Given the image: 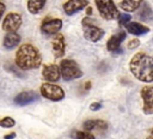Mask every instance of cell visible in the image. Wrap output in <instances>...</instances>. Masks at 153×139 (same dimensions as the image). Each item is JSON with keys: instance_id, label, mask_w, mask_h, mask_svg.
<instances>
[{"instance_id": "cell-27", "label": "cell", "mask_w": 153, "mask_h": 139, "mask_svg": "<svg viewBox=\"0 0 153 139\" xmlns=\"http://www.w3.org/2000/svg\"><path fill=\"white\" fill-rule=\"evenodd\" d=\"M5 11H6V6H5V4H4V2H1V1H0V20H1V18H2V16H4Z\"/></svg>"}, {"instance_id": "cell-9", "label": "cell", "mask_w": 153, "mask_h": 139, "mask_svg": "<svg viewBox=\"0 0 153 139\" xmlns=\"http://www.w3.org/2000/svg\"><path fill=\"white\" fill-rule=\"evenodd\" d=\"M62 28V20L60 18H44L41 24V31L45 35H55Z\"/></svg>"}, {"instance_id": "cell-13", "label": "cell", "mask_w": 153, "mask_h": 139, "mask_svg": "<svg viewBox=\"0 0 153 139\" xmlns=\"http://www.w3.org/2000/svg\"><path fill=\"white\" fill-rule=\"evenodd\" d=\"M86 6H88L87 0H68L63 4V12L67 16H72L78 11L85 8Z\"/></svg>"}, {"instance_id": "cell-24", "label": "cell", "mask_w": 153, "mask_h": 139, "mask_svg": "<svg viewBox=\"0 0 153 139\" xmlns=\"http://www.w3.org/2000/svg\"><path fill=\"white\" fill-rule=\"evenodd\" d=\"M131 19V16L129 13H120L118 17H117V20H118V24L121 26H126Z\"/></svg>"}, {"instance_id": "cell-7", "label": "cell", "mask_w": 153, "mask_h": 139, "mask_svg": "<svg viewBox=\"0 0 153 139\" xmlns=\"http://www.w3.org/2000/svg\"><path fill=\"white\" fill-rule=\"evenodd\" d=\"M22 22H23V19H22V16L19 13L10 12L5 16L2 24H1V28L6 32H17V30L22 25Z\"/></svg>"}, {"instance_id": "cell-21", "label": "cell", "mask_w": 153, "mask_h": 139, "mask_svg": "<svg viewBox=\"0 0 153 139\" xmlns=\"http://www.w3.org/2000/svg\"><path fill=\"white\" fill-rule=\"evenodd\" d=\"M5 67L7 68V71L8 72H11V73H13L16 77H19V78H23L24 77V73L22 72L23 70H20L14 62H7L6 65H5Z\"/></svg>"}, {"instance_id": "cell-17", "label": "cell", "mask_w": 153, "mask_h": 139, "mask_svg": "<svg viewBox=\"0 0 153 139\" xmlns=\"http://www.w3.org/2000/svg\"><path fill=\"white\" fill-rule=\"evenodd\" d=\"M109 123L104 120H86L82 123L84 131H93V129H108Z\"/></svg>"}, {"instance_id": "cell-14", "label": "cell", "mask_w": 153, "mask_h": 139, "mask_svg": "<svg viewBox=\"0 0 153 139\" xmlns=\"http://www.w3.org/2000/svg\"><path fill=\"white\" fill-rule=\"evenodd\" d=\"M37 98H38V95L35 91L27 90V91H22L20 93H18L14 97L13 102H14V104H17L19 107H24V105H27V104L35 102Z\"/></svg>"}, {"instance_id": "cell-25", "label": "cell", "mask_w": 153, "mask_h": 139, "mask_svg": "<svg viewBox=\"0 0 153 139\" xmlns=\"http://www.w3.org/2000/svg\"><path fill=\"white\" fill-rule=\"evenodd\" d=\"M139 46H140V41H139L137 38H133V40H130L129 43H128V48H129V49H135V48L139 47Z\"/></svg>"}, {"instance_id": "cell-3", "label": "cell", "mask_w": 153, "mask_h": 139, "mask_svg": "<svg viewBox=\"0 0 153 139\" xmlns=\"http://www.w3.org/2000/svg\"><path fill=\"white\" fill-rule=\"evenodd\" d=\"M60 73L63 80H73V79H78L82 77V71L80 68V66L78 65L76 61L72 60V59H63L61 60L60 65Z\"/></svg>"}, {"instance_id": "cell-5", "label": "cell", "mask_w": 153, "mask_h": 139, "mask_svg": "<svg viewBox=\"0 0 153 139\" xmlns=\"http://www.w3.org/2000/svg\"><path fill=\"white\" fill-rule=\"evenodd\" d=\"M100 17L105 20H114L118 17L120 12L112 0H94Z\"/></svg>"}, {"instance_id": "cell-30", "label": "cell", "mask_w": 153, "mask_h": 139, "mask_svg": "<svg viewBox=\"0 0 153 139\" xmlns=\"http://www.w3.org/2000/svg\"><path fill=\"white\" fill-rule=\"evenodd\" d=\"M146 139H153V127L148 131V133H147V137H146Z\"/></svg>"}, {"instance_id": "cell-15", "label": "cell", "mask_w": 153, "mask_h": 139, "mask_svg": "<svg viewBox=\"0 0 153 139\" xmlns=\"http://www.w3.org/2000/svg\"><path fill=\"white\" fill-rule=\"evenodd\" d=\"M126 29L129 34H131L134 36H141V35H145L149 31L148 26H146L141 23H137V22H129L126 25Z\"/></svg>"}, {"instance_id": "cell-2", "label": "cell", "mask_w": 153, "mask_h": 139, "mask_svg": "<svg viewBox=\"0 0 153 139\" xmlns=\"http://www.w3.org/2000/svg\"><path fill=\"white\" fill-rule=\"evenodd\" d=\"M14 64L23 71L35 70L42 65V55L37 47L31 43H24L16 52Z\"/></svg>"}, {"instance_id": "cell-1", "label": "cell", "mask_w": 153, "mask_h": 139, "mask_svg": "<svg viewBox=\"0 0 153 139\" xmlns=\"http://www.w3.org/2000/svg\"><path fill=\"white\" fill-rule=\"evenodd\" d=\"M129 71L131 74L142 83L153 81V56L139 52L133 55L129 61Z\"/></svg>"}, {"instance_id": "cell-26", "label": "cell", "mask_w": 153, "mask_h": 139, "mask_svg": "<svg viewBox=\"0 0 153 139\" xmlns=\"http://www.w3.org/2000/svg\"><path fill=\"white\" fill-rule=\"evenodd\" d=\"M100 108H102V103H100V102H93V103L90 104V109L93 110V111H97V110H99Z\"/></svg>"}, {"instance_id": "cell-22", "label": "cell", "mask_w": 153, "mask_h": 139, "mask_svg": "<svg viewBox=\"0 0 153 139\" xmlns=\"http://www.w3.org/2000/svg\"><path fill=\"white\" fill-rule=\"evenodd\" d=\"M72 137L73 139H96L94 135L88 131H74Z\"/></svg>"}, {"instance_id": "cell-19", "label": "cell", "mask_w": 153, "mask_h": 139, "mask_svg": "<svg viewBox=\"0 0 153 139\" xmlns=\"http://www.w3.org/2000/svg\"><path fill=\"white\" fill-rule=\"evenodd\" d=\"M45 2L47 0H27L26 2L27 11L31 14H37L43 10V7L45 6Z\"/></svg>"}, {"instance_id": "cell-23", "label": "cell", "mask_w": 153, "mask_h": 139, "mask_svg": "<svg viewBox=\"0 0 153 139\" xmlns=\"http://www.w3.org/2000/svg\"><path fill=\"white\" fill-rule=\"evenodd\" d=\"M16 126V120L11 116H4L0 119V127L2 128H12Z\"/></svg>"}, {"instance_id": "cell-6", "label": "cell", "mask_w": 153, "mask_h": 139, "mask_svg": "<svg viewBox=\"0 0 153 139\" xmlns=\"http://www.w3.org/2000/svg\"><path fill=\"white\" fill-rule=\"evenodd\" d=\"M82 30H84V37L90 42H98L104 36V30L99 26L94 25L88 17H85L81 22Z\"/></svg>"}, {"instance_id": "cell-29", "label": "cell", "mask_w": 153, "mask_h": 139, "mask_svg": "<svg viewBox=\"0 0 153 139\" xmlns=\"http://www.w3.org/2000/svg\"><path fill=\"white\" fill-rule=\"evenodd\" d=\"M16 138V133L12 132V133H8L6 135H4V139H14Z\"/></svg>"}, {"instance_id": "cell-18", "label": "cell", "mask_w": 153, "mask_h": 139, "mask_svg": "<svg viewBox=\"0 0 153 139\" xmlns=\"http://www.w3.org/2000/svg\"><path fill=\"white\" fill-rule=\"evenodd\" d=\"M137 16H139V19L141 22H153V10L146 2L141 4V7L137 12Z\"/></svg>"}, {"instance_id": "cell-10", "label": "cell", "mask_w": 153, "mask_h": 139, "mask_svg": "<svg viewBox=\"0 0 153 139\" xmlns=\"http://www.w3.org/2000/svg\"><path fill=\"white\" fill-rule=\"evenodd\" d=\"M126 37H127V32L126 31H120V32L112 35L106 41V49L109 52H111V53H121L122 52L121 44L126 40Z\"/></svg>"}, {"instance_id": "cell-31", "label": "cell", "mask_w": 153, "mask_h": 139, "mask_svg": "<svg viewBox=\"0 0 153 139\" xmlns=\"http://www.w3.org/2000/svg\"><path fill=\"white\" fill-rule=\"evenodd\" d=\"M86 13H87V16H91L92 14V7L86 6Z\"/></svg>"}, {"instance_id": "cell-28", "label": "cell", "mask_w": 153, "mask_h": 139, "mask_svg": "<svg viewBox=\"0 0 153 139\" xmlns=\"http://www.w3.org/2000/svg\"><path fill=\"white\" fill-rule=\"evenodd\" d=\"M92 87V83L91 81H86L85 84H84V86H82V89H84V91L85 92H87V91H90V89Z\"/></svg>"}, {"instance_id": "cell-4", "label": "cell", "mask_w": 153, "mask_h": 139, "mask_svg": "<svg viewBox=\"0 0 153 139\" xmlns=\"http://www.w3.org/2000/svg\"><path fill=\"white\" fill-rule=\"evenodd\" d=\"M39 91H41V95L48 101L59 102L65 98V90L54 83H48V81L43 83L39 87Z\"/></svg>"}, {"instance_id": "cell-11", "label": "cell", "mask_w": 153, "mask_h": 139, "mask_svg": "<svg viewBox=\"0 0 153 139\" xmlns=\"http://www.w3.org/2000/svg\"><path fill=\"white\" fill-rule=\"evenodd\" d=\"M42 77L48 83H56L61 78V73H60L59 66L55 65V64L44 65L43 68H42Z\"/></svg>"}, {"instance_id": "cell-16", "label": "cell", "mask_w": 153, "mask_h": 139, "mask_svg": "<svg viewBox=\"0 0 153 139\" xmlns=\"http://www.w3.org/2000/svg\"><path fill=\"white\" fill-rule=\"evenodd\" d=\"M19 43H20V36L17 32H7L4 37V41H2V46L7 50L13 49Z\"/></svg>"}, {"instance_id": "cell-8", "label": "cell", "mask_w": 153, "mask_h": 139, "mask_svg": "<svg viewBox=\"0 0 153 139\" xmlns=\"http://www.w3.org/2000/svg\"><path fill=\"white\" fill-rule=\"evenodd\" d=\"M140 96L142 98L143 105L142 111L145 115H153V86H143L141 87Z\"/></svg>"}, {"instance_id": "cell-20", "label": "cell", "mask_w": 153, "mask_h": 139, "mask_svg": "<svg viewBox=\"0 0 153 139\" xmlns=\"http://www.w3.org/2000/svg\"><path fill=\"white\" fill-rule=\"evenodd\" d=\"M142 2L143 0H122L120 7L126 12H134L141 6Z\"/></svg>"}, {"instance_id": "cell-12", "label": "cell", "mask_w": 153, "mask_h": 139, "mask_svg": "<svg viewBox=\"0 0 153 139\" xmlns=\"http://www.w3.org/2000/svg\"><path fill=\"white\" fill-rule=\"evenodd\" d=\"M51 49L54 53L55 58H62L66 52V42H65V36L60 32L55 34L53 40H51Z\"/></svg>"}]
</instances>
